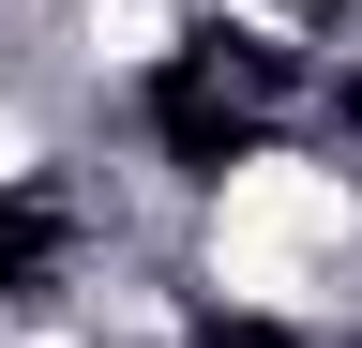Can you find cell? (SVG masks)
Masks as SVG:
<instances>
[{"mask_svg":"<svg viewBox=\"0 0 362 348\" xmlns=\"http://www.w3.org/2000/svg\"><path fill=\"white\" fill-rule=\"evenodd\" d=\"M151 137H166V167H197V182H226V167L257 152V121L226 106V76H211V61H166V76H151Z\"/></svg>","mask_w":362,"mask_h":348,"instance_id":"cell-1","label":"cell"},{"mask_svg":"<svg viewBox=\"0 0 362 348\" xmlns=\"http://www.w3.org/2000/svg\"><path fill=\"white\" fill-rule=\"evenodd\" d=\"M61 257H76V212L61 197H0V303H45Z\"/></svg>","mask_w":362,"mask_h":348,"instance_id":"cell-2","label":"cell"},{"mask_svg":"<svg viewBox=\"0 0 362 348\" xmlns=\"http://www.w3.org/2000/svg\"><path fill=\"white\" fill-rule=\"evenodd\" d=\"M197 348H287V333H272V318H226V303H211V318H197Z\"/></svg>","mask_w":362,"mask_h":348,"instance_id":"cell-3","label":"cell"}]
</instances>
